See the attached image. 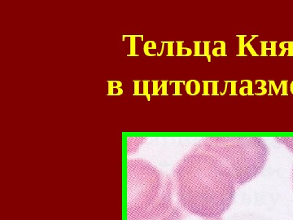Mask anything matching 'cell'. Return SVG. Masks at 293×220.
<instances>
[{
    "instance_id": "6da1fadb",
    "label": "cell",
    "mask_w": 293,
    "mask_h": 220,
    "mask_svg": "<svg viewBox=\"0 0 293 220\" xmlns=\"http://www.w3.org/2000/svg\"><path fill=\"white\" fill-rule=\"evenodd\" d=\"M178 204L204 218H221L235 193L234 176L216 156L196 145L174 171Z\"/></svg>"
},
{
    "instance_id": "7a4b0ae2",
    "label": "cell",
    "mask_w": 293,
    "mask_h": 220,
    "mask_svg": "<svg viewBox=\"0 0 293 220\" xmlns=\"http://www.w3.org/2000/svg\"><path fill=\"white\" fill-rule=\"evenodd\" d=\"M173 186L168 177L143 160L127 165V220H160L173 206Z\"/></svg>"
},
{
    "instance_id": "3957f363",
    "label": "cell",
    "mask_w": 293,
    "mask_h": 220,
    "mask_svg": "<svg viewBox=\"0 0 293 220\" xmlns=\"http://www.w3.org/2000/svg\"><path fill=\"white\" fill-rule=\"evenodd\" d=\"M197 145L230 169L237 187L259 175L269 154L268 146L260 138H209Z\"/></svg>"
},
{
    "instance_id": "277c9868",
    "label": "cell",
    "mask_w": 293,
    "mask_h": 220,
    "mask_svg": "<svg viewBox=\"0 0 293 220\" xmlns=\"http://www.w3.org/2000/svg\"><path fill=\"white\" fill-rule=\"evenodd\" d=\"M160 220H222V219L204 218L186 210L178 204H173V206L170 208L167 214L164 215Z\"/></svg>"
},
{
    "instance_id": "5b68a950",
    "label": "cell",
    "mask_w": 293,
    "mask_h": 220,
    "mask_svg": "<svg viewBox=\"0 0 293 220\" xmlns=\"http://www.w3.org/2000/svg\"><path fill=\"white\" fill-rule=\"evenodd\" d=\"M275 140L284 145L293 154V137H279L275 138Z\"/></svg>"
},
{
    "instance_id": "8992f818",
    "label": "cell",
    "mask_w": 293,
    "mask_h": 220,
    "mask_svg": "<svg viewBox=\"0 0 293 220\" xmlns=\"http://www.w3.org/2000/svg\"><path fill=\"white\" fill-rule=\"evenodd\" d=\"M216 43H220L221 46L219 48H215L212 49V54L213 56H215L217 54V52L218 50H221V53L219 55V56H226V44L224 41H214V44Z\"/></svg>"
},
{
    "instance_id": "52a82bcc",
    "label": "cell",
    "mask_w": 293,
    "mask_h": 220,
    "mask_svg": "<svg viewBox=\"0 0 293 220\" xmlns=\"http://www.w3.org/2000/svg\"><path fill=\"white\" fill-rule=\"evenodd\" d=\"M237 37L239 38V54L237 56H247V55L244 53V39L246 38V35H237Z\"/></svg>"
},
{
    "instance_id": "ba28073f",
    "label": "cell",
    "mask_w": 293,
    "mask_h": 220,
    "mask_svg": "<svg viewBox=\"0 0 293 220\" xmlns=\"http://www.w3.org/2000/svg\"><path fill=\"white\" fill-rule=\"evenodd\" d=\"M258 37V35H252V38L250 39L249 41L248 42V43H245V48H248V50L249 51L250 53H251V55L252 56H259V55L257 54V53L256 52V51H255V49L253 48H252V46L251 45V43L254 40L255 38H257Z\"/></svg>"
},
{
    "instance_id": "9c48e42d",
    "label": "cell",
    "mask_w": 293,
    "mask_h": 220,
    "mask_svg": "<svg viewBox=\"0 0 293 220\" xmlns=\"http://www.w3.org/2000/svg\"><path fill=\"white\" fill-rule=\"evenodd\" d=\"M204 43V54H202V57L205 56L208 59V61H211V55L209 53V44H210V42H203Z\"/></svg>"
},
{
    "instance_id": "30bf717a",
    "label": "cell",
    "mask_w": 293,
    "mask_h": 220,
    "mask_svg": "<svg viewBox=\"0 0 293 220\" xmlns=\"http://www.w3.org/2000/svg\"><path fill=\"white\" fill-rule=\"evenodd\" d=\"M257 82H261V86H259L258 87V89L259 90H261V93H255V95H256V96H264V95H265L266 93H267V90H266V88H265V86H266V81H264V80H256V84L257 83Z\"/></svg>"
},
{
    "instance_id": "8fae6325",
    "label": "cell",
    "mask_w": 293,
    "mask_h": 220,
    "mask_svg": "<svg viewBox=\"0 0 293 220\" xmlns=\"http://www.w3.org/2000/svg\"><path fill=\"white\" fill-rule=\"evenodd\" d=\"M149 43H150V41H148L147 43H145L144 53L147 55V56H156V54H149L148 53V50H150V49H156V48H157V46H156V43L153 42L152 47H149Z\"/></svg>"
},
{
    "instance_id": "7c38bea8",
    "label": "cell",
    "mask_w": 293,
    "mask_h": 220,
    "mask_svg": "<svg viewBox=\"0 0 293 220\" xmlns=\"http://www.w3.org/2000/svg\"><path fill=\"white\" fill-rule=\"evenodd\" d=\"M267 41H261V56H267V51H268V48L266 46L267 44Z\"/></svg>"
},
{
    "instance_id": "4fadbf2b",
    "label": "cell",
    "mask_w": 293,
    "mask_h": 220,
    "mask_svg": "<svg viewBox=\"0 0 293 220\" xmlns=\"http://www.w3.org/2000/svg\"><path fill=\"white\" fill-rule=\"evenodd\" d=\"M241 82H247L248 86H246V89H248V96H252L253 92H252V86H253V83L251 80H242Z\"/></svg>"
},
{
    "instance_id": "5bb4252c",
    "label": "cell",
    "mask_w": 293,
    "mask_h": 220,
    "mask_svg": "<svg viewBox=\"0 0 293 220\" xmlns=\"http://www.w3.org/2000/svg\"><path fill=\"white\" fill-rule=\"evenodd\" d=\"M131 39V46H130V56H137L136 54L135 53V38L137 36H134V35H131V36H129Z\"/></svg>"
},
{
    "instance_id": "9a60e30c",
    "label": "cell",
    "mask_w": 293,
    "mask_h": 220,
    "mask_svg": "<svg viewBox=\"0 0 293 220\" xmlns=\"http://www.w3.org/2000/svg\"><path fill=\"white\" fill-rule=\"evenodd\" d=\"M270 43V45H271V48H268V51H270L271 53H270V56H276L277 54H276V44H277V42H269Z\"/></svg>"
},
{
    "instance_id": "2e32d148",
    "label": "cell",
    "mask_w": 293,
    "mask_h": 220,
    "mask_svg": "<svg viewBox=\"0 0 293 220\" xmlns=\"http://www.w3.org/2000/svg\"><path fill=\"white\" fill-rule=\"evenodd\" d=\"M200 43H201V42H194V44H195V54H194V56L195 57H196V56H202V54L200 53Z\"/></svg>"
},
{
    "instance_id": "e0dca14e",
    "label": "cell",
    "mask_w": 293,
    "mask_h": 220,
    "mask_svg": "<svg viewBox=\"0 0 293 220\" xmlns=\"http://www.w3.org/2000/svg\"><path fill=\"white\" fill-rule=\"evenodd\" d=\"M212 83V96H219L220 94L217 91V85H218V81H210Z\"/></svg>"
},
{
    "instance_id": "ac0fdd59",
    "label": "cell",
    "mask_w": 293,
    "mask_h": 220,
    "mask_svg": "<svg viewBox=\"0 0 293 220\" xmlns=\"http://www.w3.org/2000/svg\"><path fill=\"white\" fill-rule=\"evenodd\" d=\"M143 83H144V86H143V89H144V91H143V93L141 95V96H147V98H148V100H150V99H151V96H150V95L148 94V81H143Z\"/></svg>"
},
{
    "instance_id": "d6986e66",
    "label": "cell",
    "mask_w": 293,
    "mask_h": 220,
    "mask_svg": "<svg viewBox=\"0 0 293 220\" xmlns=\"http://www.w3.org/2000/svg\"><path fill=\"white\" fill-rule=\"evenodd\" d=\"M204 83V92L203 96H209V91H208V86H209V81H203Z\"/></svg>"
},
{
    "instance_id": "ffe728a7",
    "label": "cell",
    "mask_w": 293,
    "mask_h": 220,
    "mask_svg": "<svg viewBox=\"0 0 293 220\" xmlns=\"http://www.w3.org/2000/svg\"><path fill=\"white\" fill-rule=\"evenodd\" d=\"M269 85H270V86L274 88V92H275V95H279V91H280V89H281V87H282V82L280 83L279 88H277V86H276V84H275L274 81H269Z\"/></svg>"
},
{
    "instance_id": "44dd1931",
    "label": "cell",
    "mask_w": 293,
    "mask_h": 220,
    "mask_svg": "<svg viewBox=\"0 0 293 220\" xmlns=\"http://www.w3.org/2000/svg\"><path fill=\"white\" fill-rule=\"evenodd\" d=\"M281 82H282V88H283L282 96H287L288 95V81L283 80Z\"/></svg>"
},
{
    "instance_id": "7402d4cb",
    "label": "cell",
    "mask_w": 293,
    "mask_h": 220,
    "mask_svg": "<svg viewBox=\"0 0 293 220\" xmlns=\"http://www.w3.org/2000/svg\"><path fill=\"white\" fill-rule=\"evenodd\" d=\"M231 83V96H237V92H236V84H237V81H230Z\"/></svg>"
},
{
    "instance_id": "603a6c76",
    "label": "cell",
    "mask_w": 293,
    "mask_h": 220,
    "mask_svg": "<svg viewBox=\"0 0 293 220\" xmlns=\"http://www.w3.org/2000/svg\"><path fill=\"white\" fill-rule=\"evenodd\" d=\"M175 83V93L174 95L176 96H181V93H180V84H181V81H173Z\"/></svg>"
},
{
    "instance_id": "cb8c5ba5",
    "label": "cell",
    "mask_w": 293,
    "mask_h": 220,
    "mask_svg": "<svg viewBox=\"0 0 293 220\" xmlns=\"http://www.w3.org/2000/svg\"><path fill=\"white\" fill-rule=\"evenodd\" d=\"M286 43H287V42H282V43H280V44H279V48L282 50L281 53L279 54V56H284V55H285V52L288 51V48H286L284 47Z\"/></svg>"
},
{
    "instance_id": "d4e9b609",
    "label": "cell",
    "mask_w": 293,
    "mask_h": 220,
    "mask_svg": "<svg viewBox=\"0 0 293 220\" xmlns=\"http://www.w3.org/2000/svg\"><path fill=\"white\" fill-rule=\"evenodd\" d=\"M183 42H177L178 43V54L177 56H184V54L183 53Z\"/></svg>"
},
{
    "instance_id": "484cf974",
    "label": "cell",
    "mask_w": 293,
    "mask_h": 220,
    "mask_svg": "<svg viewBox=\"0 0 293 220\" xmlns=\"http://www.w3.org/2000/svg\"><path fill=\"white\" fill-rule=\"evenodd\" d=\"M168 43V54L167 56H173V42H169Z\"/></svg>"
},
{
    "instance_id": "4316f807",
    "label": "cell",
    "mask_w": 293,
    "mask_h": 220,
    "mask_svg": "<svg viewBox=\"0 0 293 220\" xmlns=\"http://www.w3.org/2000/svg\"><path fill=\"white\" fill-rule=\"evenodd\" d=\"M288 56H293V42H288Z\"/></svg>"
},
{
    "instance_id": "83f0119b",
    "label": "cell",
    "mask_w": 293,
    "mask_h": 220,
    "mask_svg": "<svg viewBox=\"0 0 293 220\" xmlns=\"http://www.w3.org/2000/svg\"><path fill=\"white\" fill-rule=\"evenodd\" d=\"M161 88H162V95L163 96H167V81H162L161 84Z\"/></svg>"
},
{
    "instance_id": "f1b7e54d",
    "label": "cell",
    "mask_w": 293,
    "mask_h": 220,
    "mask_svg": "<svg viewBox=\"0 0 293 220\" xmlns=\"http://www.w3.org/2000/svg\"><path fill=\"white\" fill-rule=\"evenodd\" d=\"M158 91H159L158 81H153V93H152V95H153V96L158 95Z\"/></svg>"
},
{
    "instance_id": "f546056e",
    "label": "cell",
    "mask_w": 293,
    "mask_h": 220,
    "mask_svg": "<svg viewBox=\"0 0 293 220\" xmlns=\"http://www.w3.org/2000/svg\"><path fill=\"white\" fill-rule=\"evenodd\" d=\"M139 81H135V93L134 95L135 96H141V94L139 93Z\"/></svg>"
},
{
    "instance_id": "4dcf8cb0",
    "label": "cell",
    "mask_w": 293,
    "mask_h": 220,
    "mask_svg": "<svg viewBox=\"0 0 293 220\" xmlns=\"http://www.w3.org/2000/svg\"><path fill=\"white\" fill-rule=\"evenodd\" d=\"M225 82H226L225 89H224V91H223V92H221V93H220V95H221V96H224V95H225V94L226 93V91H227V86H228V83H229V81H225Z\"/></svg>"
},
{
    "instance_id": "1f68e13d",
    "label": "cell",
    "mask_w": 293,
    "mask_h": 220,
    "mask_svg": "<svg viewBox=\"0 0 293 220\" xmlns=\"http://www.w3.org/2000/svg\"><path fill=\"white\" fill-rule=\"evenodd\" d=\"M164 43H164V42H162V49H161V52L159 53V54H156V55H157L158 56H160L162 55V53H163L164 48Z\"/></svg>"
},
{
    "instance_id": "d6a6232c",
    "label": "cell",
    "mask_w": 293,
    "mask_h": 220,
    "mask_svg": "<svg viewBox=\"0 0 293 220\" xmlns=\"http://www.w3.org/2000/svg\"><path fill=\"white\" fill-rule=\"evenodd\" d=\"M290 90H291V93L293 95V81L291 83V86H290Z\"/></svg>"
},
{
    "instance_id": "836d02e7",
    "label": "cell",
    "mask_w": 293,
    "mask_h": 220,
    "mask_svg": "<svg viewBox=\"0 0 293 220\" xmlns=\"http://www.w3.org/2000/svg\"><path fill=\"white\" fill-rule=\"evenodd\" d=\"M292 187H293V167H292Z\"/></svg>"
}]
</instances>
